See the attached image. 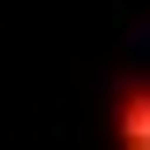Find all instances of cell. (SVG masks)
Returning a JSON list of instances; mask_svg holds the SVG:
<instances>
[{"instance_id": "obj_1", "label": "cell", "mask_w": 150, "mask_h": 150, "mask_svg": "<svg viewBox=\"0 0 150 150\" xmlns=\"http://www.w3.org/2000/svg\"><path fill=\"white\" fill-rule=\"evenodd\" d=\"M112 143L120 150H150V75H128L112 90Z\"/></svg>"}]
</instances>
